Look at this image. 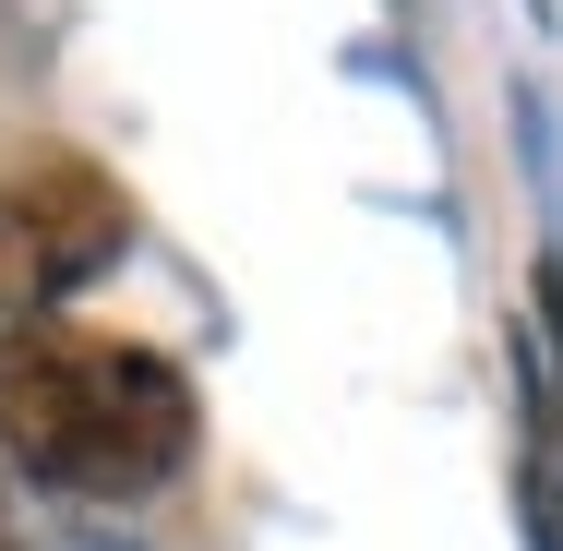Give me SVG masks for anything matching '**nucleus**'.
I'll return each mask as SVG.
<instances>
[{
  "label": "nucleus",
  "mask_w": 563,
  "mask_h": 551,
  "mask_svg": "<svg viewBox=\"0 0 563 551\" xmlns=\"http://www.w3.org/2000/svg\"><path fill=\"white\" fill-rule=\"evenodd\" d=\"M120 252H132V192L97 156H73V144L0 156V300L24 324L73 312L97 276H120Z\"/></svg>",
  "instance_id": "2"
},
{
  "label": "nucleus",
  "mask_w": 563,
  "mask_h": 551,
  "mask_svg": "<svg viewBox=\"0 0 563 551\" xmlns=\"http://www.w3.org/2000/svg\"><path fill=\"white\" fill-rule=\"evenodd\" d=\"M205 443V396L168 348L85 312H36L0 335V455L73 504H156Z\"/></svg>",
  "instance_id": "1"
},
{
  "label": "nucleus",
  "mask_w": 563,
  "mask_h": 551,
  "mask_svg": "<svg viewBox=\"0 0 563 551\" xmlns=\"http://www.w3.org/2000/svg\"><path fill=\"white\" fill-rule=\"evenodd\" d=\"M73 551H144V540H73Z\"/></svg>",
  "instance_id": "4"
},
{
  "label": "nucleus",
  "mask_w": 563,
  "mask_h": 551,
  "mask_svg": "<svg viewBox=\"0 0 563 551\" xmlns=\"http://www.w3.org/2000/svg\"><path fill=\"white\" fill-rule=\"evenodd\" d=\"M540 384H552V455H563V252H540Z\"/></svg>",
  "instance_id": "3"
}]
</instances>
